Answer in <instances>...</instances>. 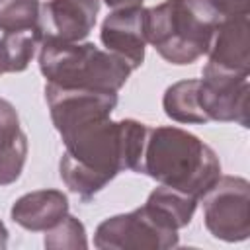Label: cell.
<instances>
[{"label":"cell","instance_id":"2","mask_svg":"<svg viewBox=\"0 0 250 250\" xmlns=\"http://www.w3.org/2000/svg\"><path fill=\"white\" fill-rule=\"evenodd\" d=\"M139 174L199 201L221 178V160L207 143L186 129L148 127Z\"/></svg>","mask_w":250,"mask_h":250},{"label":"cell","instance_id":"16","mask_svg":"<svg viewBox=\"0 0 250 250\" xmlns=\"http://www.w3.org/2000/svg\"><path fill=\"white\" fill-rule=\"evenodd\" d=\"M0 41L6 51L8 72H23L35 57L37 47L41 45V35L37 27H27L18 31H6Z\"/></svg>","mask_w":250,"mask_h":250},{"label":"cell","instance_id":"11","mask_svg":"<svg viewBox=\"0 0 250 250\" xmlns=\"http://www.w3.org/2000/svg\"><path fill=\"white\" fill-rule=\"evenodd\" d=\"M207 64L225 72L250 74V20L248 16L221 18L207 51Z\"/></svg>","mask_w":250,"mask_h":250},{"label":"cell","instance_id":"19","mask_svg":"<svg viewBox=\"0 0 250 250\" xmlns=\"http://www.w3.org/2000/svg\"><path fill=\"white\" fill-rule=\"evenodd\" d=\"M215 12L221 18H234V16H248L250 14V0H209Z\"/></svg>","mask_w":250,"mask_h":250},{"label":"cell","instance_id":"4","mask_svg":"<svg viewBox=\"0 0 250 250\" xmlns=\"http://www.w3.org/2000/svg\"><path fill=\"white\" fill-rule=\"evenodd\" d=\"M39 47V70L43 78L61 88L117 94L133 72L123 59L88 41H45Z\"/></svg>","mask_w":250,"mask_h":250},{"label":"cell","instance_id":"18","mask_svg":"<svg viewBox=\"0 0 250 250\" xmlns=\"http://www.w3.org/2000/svg\"><path fill=\"white\" fill-rule=\"evenodd\" d=\"M39 10L41 0H0V29L6 33L35 27Z\"/></svg>","mask_w":250,"mask_h":250},{"label":"cell","instance_id":"12","mask_svg":"<svg viewBox=\"0 0 250 250\" xmlns=\"http://www.w3.org/2000/svg\"><path fill=\"white\" fill-rule=\"evenodd\" d=\"M68 213V197L61 189H35L18 197L10 209L16 225L31 232L53 229Z\"/></svg>","mask_w":250,"mask_h":250},{"label":"cell","instance_id":"22","mask_svg":"<svg viewBox=\"0 0 250 250\" xmlns=\"http://www.w3.org/2000/svg\"><path fill=\"white\" fill-rule=\"evenodd\" d=\"M8 246V229L6 225L0 221V250H4Z\"/></svg>","mask_w":250,"mask_h":250},{"label":"cell","instance_id":"3","mask_svg":"<svg viewBox=\"0 0 250 250\" xmlns=\"http://www.w3.org/2000/svg\"><path fill=\"white\" fill-rule=\"evenodd\" d=\"M219 21L209 0H164L146 10V41L164 61L191 64L207 55Z\"/></svg>","mask_w":250,"mask_h":250},{"label":"cell","instance_id":"20","mask_svg":"<svg viewBox=\"0 0 250 250\" xmlns=\"http://www.w3.org/2000/svg\"><path fill=\"white\" fill-rule=\"evenodd\" d=\"M107 8L115 10V8H127V6H141L143 0H104Z\"/></svg>","mask_w":250,"mask_h":250},{"label":"cell","instance_id":"9","mask_svg":"<svg viewBox=\"0 0 250 250\" xmlns=\"http://www.w3.org/2000/svg\"><path fill=\"white\" fill-rule=\"evenodd\" d=\"M100 12V0H45L41 2L37 31L41 43H78L90 35Z\"/></svg>","mask_w":250,"mask_h":250},{"label":"cell","instance_id":"5","mask_svg":"<svg viewBox=\"0 0 250 250\" xmlns=\"http://www.w3.org/2000/svg\"><path fill=\"white\" fill-rule=\"evenodd\" d=\"M203 223L211 236L242 242L250 236V184L240 176H221L201 197Z\"/></svg>","mask_w":250,"mask_h":250},{"label":"cell","instance_id":"17","mask_svg":"<svg viewBox=\"0 0 250 250\" xmlns=\"http://www.w3.org/2000/svg\"><path fill=\"white\" fill-rule=\"evenodd\" d=\"M43 244L49 250H78V248H88L86 229H84V225L76 217H72V215L66 213L53 229L45 230Z\"/></svg>","mask_w":250,"mask_h":250},{"label":"cell","instance_id":"6","mask_svg":"<svg viewBox=\"0 0 250 250\" xmlns=\"http://www.w3.org/2000/svg\"><path fill=\"white\" fill-rule=\"evenodd\" d=\"M178 242V230L162 227L145 205L107 217L94 232V246L100 250H168Z\"/></svg>","mask_w":250,"mask_h":250},{"label":"cell","instance_id":"13","mask_svg":"<svg viewBox=\"0 0 250 250\" xmlns=\"http://www.w3.org/2000/svg\"><path fill=\"white\" fill-rule=\"evenodd\" d=\"M27 160V135L12 102L0 98V186L20 180Z\"/></svg>","mask_w":250,"mask_h":250},{"label":"cell","instance_id":"21","mask_svg":"<svg viewBox=\"0 0 250 250\" xmlns=\"http://www.w3.org/2000/svg\"><path fill=\"white\" fill-rule=\"evenodd\" d=\"M8 72V59H6V51H4V45L0 41V76Z\"/></svg>","mask_w":250,"mask_h":250},{"label":"cell","instance_id":"10","mask_svg":"<svg viewBox=\"0 0 250 250\" xmlns=\"http://www.w3.org/2000/svg\"><path fill=\"white\" fill-rule=\"evenodd\" d=\"M146 10L143 6H127L111 10L102 21L100 39L105 51L123 59L131 70L145 62L146 51Z\"/></svg>","mask_w":250,"mask_h":250},{"label":"cell","instance_id":"8","mask_svg":"<svg viewBox=\"0 0 250 250\" xmlns=\"http://www.w3.org/2000/svg\"><path fill=\"white\" fill-rule=\"evenodd\" d=\"M45 102L49 107L51 121L59 135L80 127L94 119L111 117L117 107L115 92H100L86 88H61L55 84H45Z\"/></svg>","mask_w":250,"mask_h":250},{"label":"cell","instance_id":"15","mask_svg":"<svg viewBox=\"0 0 250 250\" xmlns=\"http://www.w3.org/2000/svg\"><path fill=\"white\" fill-rule=\"evenodd\" d=\"M197 84L199 80H180L166 88L162 96L164 113L176 123L199 125L207 123L199 102H197Z\"/></svg>","mask_w":250,"mask_h":250},{"label":"cell","instance_id":"1","mask_svg":"<svg viewBox=\"0 0 250 250\" xmlns=\"http://www.w3.org/2000/svg\"><path fill=\"white\" fill-rule=\"evenodd\" d=\"M148 125L137 119H94L61 135L64 152L59 162L62 184L82 197L92 199L117 174L141 172V158Z\"/></svg>","mask_w":250,"mask_h":250},{"label":"cell","instance_id":"7","mask_svg":"<svg viewBox=\"0 0 250 250\" xmlns=\"http://www.w3.org/2000/svg\"><path fill=\"white\" fill-rule=\"evenodd\" d=\"M250 74H234L203 66L201 80L197 84V102L207 121L236 123L248 127V98H250Z\"/></svg>","mask_w":250,"mask_h":250},{"label":"cell","instance_id":"14","mask_svg":"<svg viewBox=\"0 0 250 250\" xmlns=\"http://www.w3.org/2000/svg\"><path fill=\"white\" fill-rule=\"evenodd\" d=\"M145 207L162 227L180 230L191 223L197 207V199L174 188L158 186L148 193Z\"/></svg>","mask_w":250,"mask_h":250}]
</instances>
